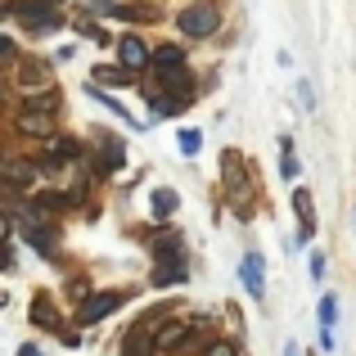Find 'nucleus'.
Instances as JSON below:
<instances>
[{
  "mask_svg": "<svg viewBox=\"0 0 356 356\" xmlns=\"http://www.w3.org/2000/svg\"><path fill=\"white\" fill-rule=\"evenodd\" d=\"M5 181H9V190H32V185L41 181V167L23 163V158H9L5 163Z\"/></svg>",
  "mask_w": 356,
  "mask_h": 356,
  "instance_id": "nucleus-12",
  "label": "nucleus"
},
{
  "mask_svg": "<svg viewBox=\"0 0 356 356\" xmlns=\"http://www.w3.org/2000/svg\"><path fill=\"white\" fill-rule=\"evenodd\" d=\"M176 27H181V36H217V27H221V9H217V0H194V5H185L181 9V18H176Z\"/></svg>",
  "mask_w": 356,
  "mask_h": 356,
  "instance_id": "nucleus-1",
  "label": "nucleus"
},
{
  "mask_svg": "<svg viewBox=\"0 0 356 356\" xmlns=\"http://www.w3.org/2000/svg\"><path fill=\"white\" fill-rule=\"evenodd\" d=\"M95 81H108V86H127V81H136V72H131L127 63H118V68L99 63V68H95Z\"/></svg>",
  "mask_w": 356,
  "mask_h": 356,
  "instance_id": "nucleus-18",
  "label": "nucleus"
},
{
  "mask_svg": "<svg viewBox=\"0 0 356 356\" xmlns=\"http://www.w3.org/2000/svg\"><path fill=\"white\" fill-rule=\"evenodd\" d=\"M312 275L325 280V252H312Z\"/></svg>",
  "mask_w": 356,
  "mask_h": 356,
  "instance_id": "nucleus-30",
  "label": "nucleus"
},
{
  "mask_svg": "<svg viewBox=\"0 0 356 356\" xmlns=\"http://www.w3.org/2000/svg\"><path fill=\"white\" fill-rule=\"evenodd\" d=\"M122 302H127V293H122V289H118V293H90L86 302H81L77 321L81 325H95V321H104V316H113Z\"/></svg>",
  "mask_w": 356,
  "mask_h": 356,
  "instance_id": "nucleus-5",
  "label": "nucleus"
},
{
  "mask_svg": "<svg viewBox=\"0 0 356 356\" xmlns=\"http://www.w3.org/2000/svg\"><path fill=\"white\" fill-rule=\"evenodd\" d=\"M0 59H5L9 68H14V63H18V50H14V41H9V36H5V41H0Z\"/></svg>",
  "mask_w": 356,
  "mask_h": 356,
  "instance_id": "nucleus-29",
  "label": "nucleus"
},
{
  "mask_svg": "<svg viewBox=\"0 0 356 356\" xmlns=\"http://www.w3.org/2000/svg\"><path fill=\"white\" fill-rule=\"evenodd\" d=\"M239 280H243V289H248L252 298L266 293V275H261V257H257V252H248V257L239 261Z\"/></svg>",
  "mask_w": 356,
  "mask_h": 356,
  "instance_id": "nucleus-14",
  "label": "nucleus"
},
{
  "mask_svg": "<svg viewBox=\"0 0 356 356\" xmlns=\"http://www.w3.org/2000/svg\"><path fill=\"white\" fill-rule=\"evenodd\" d=\"M18 356H41V348H32V343H23V348H18Z\"/></svg>",
  "mask_w": 356,
  "mask_h": 356,
  "instance_id": "nucleus-32",
  "label": "nucleus"
},
{
  "mask_svg": "<svg viewBox=\"0 0 356 356\" xmlns=\"http://www.w3.org/2000/svg\"><path fill=\"white\" fill-rule=\"evenodd\" d=\"M334 316H339V302L325 293L321 298V334H334Z\"/></svg>",
  "mask_w": 356,
  "mask_h": 356,
  "instance_id": "nucleus-24",
  "label": "nucleus"
},
{
  "mask_svg": "<svg viewBox=\"0 0 356 356\" xmlns=\"http://www.w3.org/2000/svg\"><path fill=\"white\" fill-rule=\"evenodd\" d=\"M99 167H108V172H118L122 167V158H127V149H122V140L118 136H99Z\"/></svg>",
  "mask_w": 356,
  "mask_h": 356,
  "instance_id": "nucleus-17",
  "label": "nucleus"
},
{
  "mask_svg": "<svg viewBox=\"0 0 356 356\" xmlns=\"http://www.w3.org/2000/svg\"><path fill=\"white\" fill-rule=\"evenodd\" d=\"M176 63H185V50L181 45H163V50H154V68H176Z\"/></svg>",
  "mask_w": 356,
  "mask_h": 356,
  "instance_id": "nucleus-22",
  "label": "nucleus"
},
{
  "mask_svg": "<svg viewBox=\"0 0 356 356\" xmlns=\"http://www.w3.org/2000/svg\"><path fill=\"white\" fill-rule=\"evenodd\" d=\"M14 127L23 131V136H45V140H50V136H54V113H41V108L23 104V108L14 113Z\"/></svg>",
  "mask_w": 356,
  "mask_h": 356,
  "instance_id": "nucleus-7",
  "label": "nucleus"
},
{
  "mask_svg": "<svg viewBox=\"0 0 356 356\" xmlns=\"http://www.w3.org/2000/svg\"><path fill=\"white\" fill-rule=\"evenodd\" d=\"M190 330H194V325H185V321H167V325H158V348H163V352H181L185 348V339H190Z\"/></svg>",
  "mask_w": 356,
  "mask_h": 356,
  "instance_id": "nucleus-13",
  "label": "nucleus"
},
{
  "mask_svg": "<svg viewBox=\"0 0 356 356\" xmlns=\"http://www.w3.org/2000/svg\"><path fill=\"white\" fill-rule=\"evenodd\" d=\"M163 348H158V334L149 330L145 321H136L127 330V339H122V356H158Z\"/></svg>",
  "mask_w": 356,
  "mask_h": 356,
  "instance_id": "nucleus-6",
  "label": "nucleus"
},
{
  "mask_svg": "<svg viewBox=\"0 0 356 356\" xmlns=\"http://www.w3.org/2000/svg\"><path fill=\"white\" fill-rule=\"evenodd\" d=\"M23 239L32 243L41 257H54V248H59V239H54V230L45 226V217H41V208H36V217L27 221V230H23Z\"/></svg>",
  "mask_w": 356,
  "mask_h": 356,
  "instance_id": "nucleus-9",
  "label": "nucleus"
},
{
  "mask_svg": "<svg viewBox=\"0 0 356 356\" xmlns=\"http://www.w3.org/2000/svg\"><path fill=\"white\" fill-rule=\"evenodd\" d=\"M27 104L41 108V113H59V95L54 90H41V95H27Z\"/></svg>",
  "mask_w": 356,
  "mask_h": 356,
  "instance_id": "nucleus-25",
  "label": "nucleus"
},
{
  "mask_svg": "<svg viewBox=\"0 0 356 356\" xmlns=\"http://www.w3.org/2000/svg\"><path fill=\"white\" fill-rule=\"evenodd\" d=\"M36 208H41V212H59V208H72V194H54V190H36Z\"/></svg>",
  "mask_w": 356,
  "mask_h": 356,
  "instance_id": "nucleus-19",
  "label": "nucleus"
},
{
  "mask_svg": "<svg viewBox=\"0 0 356 356\" xmlns=\"http://www.w3.org/2000/svg\"><path fill=\"white\" fill-rule=\"evenodd\" d=\"M293 208H298V221H302V239H312V230H316V203H312V190H293Z\"/></svg>",
  "mask_w": 356,
  "mask_h": 356,
  "instance_id": "nucleus-16",
  "label": "nucleus"
},
{
  "mask_svg": "<svg viewBox=\"0 0 356 356\" xmlns=\"http://www.w3.org/2000/svg\"><path fill=\"white\" fill-rule=\"evenodd\" d=\"M280 176H284V181H293L298 176V158H293V140H280Z\"/></svg>",
  "mask_w": 356,
  "mask_h": 356,
  "instance_id": "nucleus-21",
  "label": "nucleus"
},
{
  "mask_svg": "<svg viewBox=\"0 0 356 356\" xmlns=\"http://www.w3.org/2000/svg\"><path fill=\"white\" fill-rule=\"evenodd\" d=\"M14 81H18V90H27V95H36V90H50V63H45V59L14 63Z\"/></svg>",
  "mask_w": 356,
  "mask_h": 356,
  "instance_id": "nucleus-4",
  "label": "nucleus"
},
{
  "mask_svg": "<svg viewBox=\"0 0 356 356\" xmlns=\"http://www.w3.org/2000/svg\"><path fill=\"white\" fill-rule=\"evenodd\" d=\"M221 172H226V194H230V203H235V212H248V181L252 176L243 172V158L235 149L221 154Z\"/></svg>",
  "mask_w": 356,
  "mask_h": 356,
  "instance_id": "nucleus-3",
  "label": "nucleus"
},
{
  "mask_svg": "<svg viewBox=\"0 0 356 356\" xmlns=\"http://www.w3.org/2000/svg\"><path fill=\"white\" fill-rule=\"evenodd\" d=\"M54 0H36V5H23V0H9L5 5V14L9 18H18V23H27V27H41V32H54V27L63 23L59 14H54Z\"/></svg>",
  "mask_w": 356,
  "mask_h": 356,
  "instance_id": "nucleus-2",
  "label": "nucleus"
},
{
  "mask_svg": "<svg viewBox=\"0 0 356 356\" xmlns=\"http://www.w3.org/2000/svg\"><path fill=\"white\" fill-rule=\"evenodd\" d=\"M199 145H203V136H199V131H181V154H185V158H194V154H199Z\"/></svg>",
  "mask_w": 356,
  "mask_h": 356,
  "instance_id": "nucleus-26",
  "label": "nucleus"
},
{
  "mask_svg": "<svg viewBox=\"0 0 356 356\" xmlns=\"http://www.w3.org/2000/svg\"><path fill=\"white\" fill-rule=\"evenodd\" d=\"M158 77H163V90H167V95H176L181 104H190V99H194V77L185 72V63H176V68H163Z\"/></svg>",
  "mask_w": 356,
  "mask_h": 356,
  "instance_id": "nucleus-10",
  "label": "nucleus"
},
{
  "mask_svg": "<svg viewBox=\"0 0 356 356\" xmlns=\"http://www.w3.org/2000/svg\"><path fill=\"white\" fill-rule=\"evenodd\" d=\"M118 18H131V23H158V5H122Z\"/></svg>",
  "mask_w": 356,
  "mask_h": 356,
  "instance_id": "nucleus-20",
  "label": "nucleus"
},
{
  "mask_svg": "<svg viewBox=\"0 0 356 356\" xmlns=\"http://www.w3.org/2000/svg\"><path fill=\"white\" fill-rule=\"evenodd\" d=\"M172 212H176V194L172 190H158L154 194V217L163 221V217H172Z\"/></svg>",
  "mask_w": 356,
  "mask_h": 356,
  "instance_id": "nucleus-23",
  "label": "nucleus"
},
{
  "mask_svg": "<svg viewBox=\"0 0 356 356\" xmlns=\"http://www.w3.org/2000/svg\"><path fill=\"white\" fill-rule=\"evenodd\" d=\"M77 27H81V32L90 36V41H99V45L108 41V36H104V27H99V23H90V18H77Z\"/></svg>",
  "mask_w": 356,
  "mask_h": 356,
  "instance_id": "nucleus-28",
  "label": "nucleus"
},
{
  "mask_svg": "<svg viewBox=\"0 0 356 356\" xmlns=\"http://www.w3.org/2000/svg\"><path fill=\"white\" fill-rule=\"evenodd\" d=\"M32 325H41V330H50V334H59V330H63L59 312H54V302H50L45 293H36V298H32Z\"/></svg>",
  "mask_w": 356,
  "mask_h": 356,
  "instance_id": "nucleus-15",
  "label": "nucleus"
},
{
  "mask_svg": "<svg viewBox=\"0 0 356 356\" xmlns=\"http://www.w3.org/2000/svg\"><path fill=\"white\" fill-rule=\"evenodd\" d=\"M59 339L68 343V348H77V343H81V334H77V330H59Z\"/></svg>",
  "mask_w": 356,
  "mask_h": 356,
  "instance_id": "nucleus-31",
  "label": "nucleus"
},
{
  "mask_svg": "<svg viewBox=\"0 0 356 356\" xmlns=\"http://www.w3.org/2000/svg\"><path fill=\"white\" fill-rule=\"evenodd\" d=\"M81 158V145L72 136H50L45 145V167H63V163H77Z\"/></svg>",
  "mask_w": 356,
  "mask_h": 356,
  "instance_id": "nucleus-11",
  "label": "nucleus"
},
{
  "mask_svg": "<svg viewBox=\"0 0 356 356\" xmlns=\"http://www.w3.org/2000/svg\"><path fill=\"white\" fill-rule=\"evenodd\" d=\"M118 59L127 63L131 72H145L149 63H154V50H149L140 36H122V41H118Z\"/></svg>",
  "mask_w": 356,
  "mask_h": 356,
  "instance_id": "nucleus-8",
  "label": "nucleus"
},
{
  "mask_svg": "<svg viewBox=\"0 0 356 356\" xmlns=\"http://www.w3.org/2000/svg\"><path fill=\"white\" fill-rule=\"evenodd\" d=\"M203 356H239V348H235V343H226V339H217V343L203 348Z\"/></svg>",
  "mask_w": 356,
  "mask_h": 356,
  "instance_id": "nucleus-27",
  "label": "nucleus"
}]
</instances>
